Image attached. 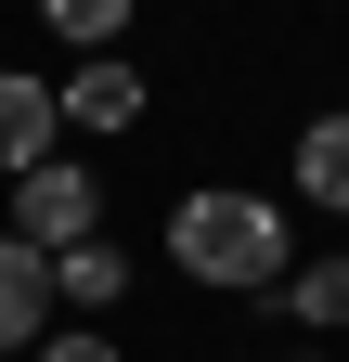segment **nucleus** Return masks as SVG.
<instances>
[{
    "instance_id": "8",
    "label": "nucleus",
    "mask_w": 349,
    "mask_h": 362,
    "mask_svg": "<svg viewBox=\"0 0 349 362\" xmlns=\"http://www.w3.org/2000/svg\"><path fill=\"white\" fill-rule=\"evenodd\" d=\"M285 310H297V324H349V259H324V272H285Z\"/></svg>"
},
{
    "instance_id": "2",
    "label": "nucleus",
    "mask_w": 349,
    "mask_h": 362,
    "mask_svg": "<svg viewBox=\"0 0 349 362\" xmlns=\"http://www.w3.org/2000/svg\"><path fill=\"white\" fill-rule=\"evenodd\" d=\"M91 220H104V194H91V168H65V156H39V168L13 181V233H26L39 259H65V246H91Z\"/></svg>"
},
{
    "instance_id": "6",
    "label": "nucleus",
    "mask_w": 349,
    "mask_h": 362,
    "mask_svg": "<svg viewBox=\"0 0 349 362\" xmlns=\"http://www.w3.org/2000/svg\"><path fill=\"white\" fill-rule=\"evenodd\" d=\"M297 194H311V207H349V117H311V129H297Z\"/></svg>"
},
{
    "instance_id": "1",
    "label": "nucleus",
    "mask_w": 349,
    "mask_h": 362,
    "mask_svg": "<svg viewBox=\"0 0 349 362\" xmlns=\"http://www.w3.org/2000/svg\"><path fill=\"white\" fill-rule=\"evenodd\" d=\"M168 259H182L194 285H233V298H246V285H285V207L207 181V194L168 207Z\"/></svg>"
},
{
    "instance_id": "7",
    "label": "nucleus",
    "mask_w": 349,
    "mask_h": 362,
    "mask_svg": "<svg viewBox=\"0 0 349 362\" xmlns=\"http://www.w3.org/2000/svg\"><path fill=\"white\" fill-rule=\"evenodd\" d=\"M52 298H78V310H117V298H129V259H117L104 233H91V246H65V259H52Z\"/></svg>"
},
{
    "instance_id": "5",
    "label": "nucleus",
    "mask_w": 349,
    "mask_h": 362,
    "mask_svg": "<svg viewBox=\"0 0 349 362\" xmlns=\"http://www.w3.org/2000/svg\"><path fill=\"white\" fill-rule=\"evenodd\" d=\"M52 104H65V129H129V117H143V78H129L117 52H91L78 90H52Z\"/></svg>"
},
{
    "instance_id": "3",
    "label": "nucleus",
    "mask_w": 349,
    "mask_h": 362,
    "mask_svg": "<svg viewBox=\"0 0 349 362\" xmlns=\"http://www.w3.org/2000/svg\"><path fill=\"white\" fill-rule=\"evenodd\" d=\"M52 143H65V104H52L26 65H0V181H26Z\"/></svg>"
},
{
    "instance_id": "9",
    "label": "nucleus",
    "mask_w": 349,
    "mask_h": 362,
    "mask_svg": "<svg viewBox=\"0 0 349 362\" xmlns=\"http://www.w3.org/2000/svg\"><path fill=\"white\" fill-rule=\"evenodd\" d=\"M39 13H52L78 52H117V26H129V0H39Z\"/></svg>"
},
{
    "instance_id": "4",
    "label": "nucleus",
    "mask_w": 349,
    "mask_h": 362,
    "mask_svg": "<svg viewBox=\"0 0 349 362\" xmlns=\"http://www.w3.org/2000/svg\"><path fill=\"white\" fill-rule=\"evenodd\" d=\"M39 337H52V259L0 233V349H39Z\"/></svg>"
},
{
    "instance_id": "10",
    "label": "nucleus",
    "mask_w": 349,
    "mask_h": 362,
    "mask_svg": "<svg viewBox=\"0 0 349 362\" xmlns=\"http://www.w3.org/2000/svg\"><path fill=\"white\" fill-rule=\"evenodd\" d=\"M26 362H117V337H91V324H65V337H39Z\"/></svg>"
}]
</instances>
